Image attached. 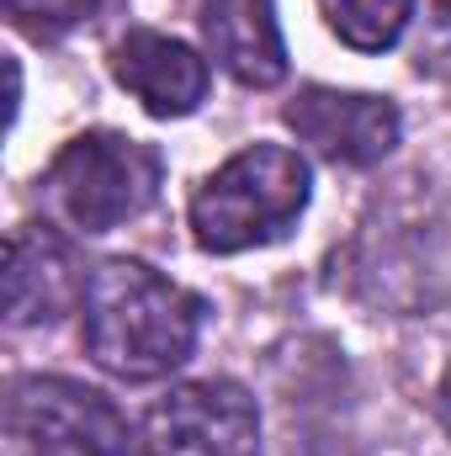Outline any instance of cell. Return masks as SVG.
Instances as JSON below:
<instances>
[{
	"label": "cell",
	"instance_id": "1",
	"mask_svg": "<svg viewBox=\"0 0 451 456\" xmlns=\"http://www.w3.org/2000/svg\"><path fill=\"white\" fill-rule=\"evenodd\" d=\"M202 297L144 260H102L86 281L80 340L86 355L122 382H154L192 361L202 340Z\"/></svg>",
	"mask_w": 451,
	"mask_h": 456
},
{
	"label": "cell",
	"instance_id": "2",
	"mask_svg": "<svg viewBox=\"0 0 451 456\" xmlns=\"http://www.w3.org/2000/svg\"><path fill=\"white\" fill-rule=\"evenodd\" d=\"M308 208V165L287 143H250L192 197V239L208 255H239L287 239Z\"/></svg>",
	"mask_w": 451,
	"mask_h": 456
},
{
	"label": "cell",
	"instance_id": "3",
	"mask_svg": "<svg viewBox=\"0 0 451 456\" xmlns=\"http://www.w3.org/2000/svg\"><path fill=\"white\" fill-rule=\"evenodd\" d=\"M160 181H165V159L154 143L96 127V133L70 138L53 154V165L43 175V197H48L53 218H64L70 228L112 233L154 208Z\"/></svg>",
	"mask_w": 451,
	"mask_h": 456
},
{
	"label": "cell",
	"instance_id": "4",
	"mask_svg": "<svg viewBox=\"0 0 451 456\" xmlns=\"http://www.w3.org/2000/svg\"><path fill=\"white\" fill-rule=\"evenodd\" d=\"M5 430L27 456H133L138 446L127 414L75 377L11 382Z\"/></svg>",
	"mask_w": 451,
	"mask_h": 456
},
{
	"label": "cell",
	"instance_id": "5",
	"mask_svg": "<svg viewBox=\"0 0 451 456\" xmlns=\"http://www.w3.org/2000/svg\"><path fill=\"white\" fill-rule=\"evenodd\" d=\"M138 446L144 456H260V409L228 377L181 382L144 414Z\"/></svg>",
	"mask_w": 451,
	"mask_h": 456
},
{
	"label": "cell",
	"instance_id": "6",
	"mask_svg": "<svg viewBox=\"0 0 451 456\" xmlns=\"http://www.w3.org/2000/svg\"><path fill=\"white\" fill-rule=\"evenodd\" d=\"M287 127L298 133V143H308L319 159L330 165H382L398 138H404V117L388 96L372 91H335V86H303L287 102Z\"/></svg>",
	"mask_w": 451,
	"mask_h": 456
},
{
	"label": "cell",
	"instance_id": "7",
	"mask_svg": "<svg viewBox=\"0 0 451 456\" xmlns=\"http://www.w3.org/2000/svg\"><path fill=\"white\" fill-rule=\"evenodd\" d=\"M86 281L75 249L48 224H21L5 244V324L11 330H48L75 303H86Z\"/></svg>",
	"mask_w": 451,
	"mask_h": 456
},
{
	"label": "cell",
	"instance_id": "8",
	"mask_svg": "<svg viewBox=\"0 0 451 456\" xmlns=\"http://www.w3.org/2000/svg\"><path fill=\"white\" fill-rule=\"evenodd\" d=\"M112 75L117 86L144 107L149 117H192L208 102V59L181 43V37H165V32H149V27H133L112 43Z\"/></svg>",
	"mask_w": 451,
	"mask_h": 456
},
{
	"label": "cell",
	"instance_id": "9",
	"mask_svg": "<svg viewBox=\"0 0 451 456\" xmlns=\"http://www.w3.org/2000/svg\"><path fill=\"white\" fill-rule=\"evenodd\" d=\"M202 43L228 80L250 91H271L287 80V43L276 21V0H202Z\"/></svg>",
	"mask_w": 451,
	"mask_h": 456
},
{
	"label": "cell",
	"instance_id": "10",
	"mask_svg": "<svg viewBox=\"0 0 451 456\" xmlns=\"http://www.w3.org/2000/svg\"><path fill=\"white\" fill-rule=\"evenodd\" d=\"M319 11H324V27L345 48L388 53L404 37V27H409L414 0H319Z\"/></svg>",
	"mask_w": 451,
	"mask_h": 456
},
{
	"label": "cell",
	"instance_id": "11",
	"mask_svg": "<svg viewBox=\"0 0 451 456\" xmlns=\"http://www.w3.org/2000/svg\"><path fill=\"white\" fill-rule=\"evenodd\" d=\"M96 11L102 0H5V16L32 37H64L80 21H91Z\"/></svg>",
	"mask_w": 451,
	"mask_h": 456
},
{
	"label": "cell",
	"instance_id": "12",
	"mask_svg": "<svg viewBox=\"0 0 451 456\" xmlns=\"http://www.w3.org/2000/svg\"><path fill=\"white\" fill-rule=\"evenodd\" d=\"M436 414H441V430L451 436V366H447V377H441V387H436Z\"/></svg>",
	"mask_w": 451,
	"mask_h": 456
},
{
	"label": "cell",
	"instance_id": "13",
	"mask_svg": "<svg viewBox=\"0 0 451 456\" xmlns=\"http://www.w3.org/2000/svg\"><path fill=\"white\" fill-rule=\"evenodd\" d=\"M436 11H441V16L451 21V0H436Z\"/></svg>",
	"mask_w": 451,
	"mask_h": 456
}]
</instances>
